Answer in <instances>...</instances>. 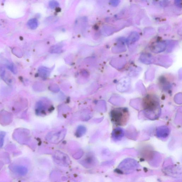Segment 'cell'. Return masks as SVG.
Masks as SVG:
<instances>
[{
    "label": "cell",
    "instance_id": "cell-8",
    "mask_svg": "<svg viewBox=\"0 0 182 182\" xmlns=\"http://www.w3.org/2000/svg\"><path fill=\"white\" fill-rule=\"evenodd\" d=\"M124 135V130L121 128L117 127L114 129L112 132V139L115 142L120 141L122 139Z\"/></svg>",
    "mask_w": 182,
    "mask_h": 182
},
{
    "label": "cell",
    "instance_id": "cell-12",
    "mask_svg": "<svg viewBox=\"0 0 182 182\" xmlns=\"http://www.w3.org/2000/svg\"><path fill=\"white\" fill-rule=\"evenodd\" d=\"M86 132H87V128L83 125H80L76 130L75 135L77 137H82L85 134Z\"/></svg>",
    "mask_w": 182,
    "mask_h": 182
},
{
    "label": "cell",
    "instance_id": "cell-13",
    "mask_svg": "<svg viewBox=\"0 0 182 182\" xmlns=\"http://www.w3.org/2000/svg\"><path fill=\"white\" fill-rule=\"evenodd\" d=\"M28 26L29 28L31 29H35L38 25V22L37 19L33 18L30 20L28 22Z\"/></svg>",
    "mask_w": 182,
    "mask_h": 182
},
{
    "label": "cell",
    "instance_id": "cell-5",
    "mask_svg": "<svg viewBox=\"0 0 182 182\" xmlns=\"http://www.w3.org/2000/svg\"><path fill=\"white\" fill-rule=\"evenodd\" d=\"M96 163V160L93 154L90 153L80 161V163L87 168H91L94 166Z\"/></svg>",
    "mask_w": 182,
    "mask_h": 182
},
{
    "label": "cell",
    "instance_id": "cell-2",
    "mask_svg": "<svg viewBox=\"0 0 182 182\" xmlns=\"http://www.w3.org/2000/svg\"><path fill=\"white\" fill-rule=\"evenodd\" d=\"M130 116L129 110L125 107L115 108L110 113L112 122L117 126H126L128 122Z\"/></svg>",
    "mask_w": 182,
    "mask_h": 182
},
{
    "label": "cell",
    "instance_id": "cell-14",
    "mask_svg": "<svg viewBox=\"0 0 182 182\" xmlns=\"http://www.w3.org/2000/svg\"><path fill=\"white\" fill-rule=\"evenodd\" d=\"M6 134V133L4 132H0V148H1L3 146L4 139Z\"/></svg>",
    "mask_w": 182,
    "mask_h": 182
},
{
    "label": "cell",
    "instance_id": "cell-16",
    "mask_svg": "<svg viewBox=\"0 0 182 182\" xmlns=\"http://www.w3.org/2000/svg\"><path fill=\"white\" fill-rule=\"evenodd\" d=\"M120 3V0H110V3L111 5L114 7H116L119 5Z\"/></svg>",
    "mask_w": 182,
    "mask_h": 182
},
{
    "label": "cell",
    "instance_id": "cell-6",
    "mask_svg": "<svg viewBox=\"0 0 182 182\" xmlns=\"http://www.w3.org/2000/svg\"><path fill=\"white\" fill-rule=\"evenodd\" d=\"M170 130L165 126L159 127L157 129L156 134L157 137L162 139H166L169 136Z\"/></svg>",
    "mask_w": 182,
    "mask_h": 182
},
{
    "label": "cell",
    "instance_id": "cell-4",
    "mask_svg": "<svg viewBox=\"0 0 182 182\" xmlns=\"http://www.w3.org/2000/svg\"><path fill=\"white\" fill-rule=\"evenodd\" d=\"M53 157L54 161L59 166L67 167L70 165L71 161L69 157L62 152L56 151Z\"/></svg>",
    "mask_w": 182,
    "mask_h": 182
},
{
    "label": "cell",
    "instance_id": "cell-15",
    "mask_svg": "<svg viewBox=\"0 0 182 182\" xmlns=\"http://www.w3.org/2000/svg\"><path fill=\"white\" fill-rule=\"evenodd\" d=\"M49 6L51 9H54L57 7L59 6V3L57 1L55 0H52L49 3Z\"/></svg>",
    "mask_w": 182,
    "mask_h": 182
},
{
    "label": "cell",
    "instance_id": "cell-1",
    "mask_svg": "<svg viewBox=\"0 0 182 182\" xmlns=\"http://www.w3.org/2000/svg\"><path fill=\"white\" fill-rule=\"evenodd\" d=\"M145 116L150 120H155L160 116L161 110L159 103L156 98L148 97L143 103Z\"/></svg>",
    "mask_w": 182,
    "mask_h": 182
},
{
    "label": "cell",
    "instance_id": "cell-9",
    "mask_svg": "<svg viewBox=\"0 0 182 182\" xmlns=\"http://www.w3.org/2000/svg\"><path fill=\"white\" fill-rule=\"evenodd\" d=\"M166 48V44L164 42H160L155 44L152 47V51L153 52L158 53L163 51Z\"/></svg>",
    "mask_w": 182,
    "mask_h": 182
},
{
    "label": "cell",
    "instance_id": "cell-3",
    "mask_svg": "<svg viewBox=\"0 0 182 182\" xmlns=\"http://www.w3.org/2000/svg\"><path fill=\"white\" fill-rule=\"evenodd\" d=\"M67 130L66 129L52 131L47 135L46 139L51 143L58 144L65 138Z\"/></svg>",
    "mask_w": 182,
    "mask_h": 182
},
{
    "label": "cell",
    "instance_id": "cell-17",
    "mask_svg": "<svg viewBox=\"0 0 182 182\" xmlns=\"http://www.w3.org/2000/svg\"><path fill=\"white\" fill-rule=\"evenodd\" d=\"M175 3L176 6L181 8L182 7V0H175Z\"/></svg>",
    "mask_w": 182,
    "mask_h": 182
},
{
    "label": "cell",
    "instance_id": "cell-10",
    "mask_svg": "<svg viewBox=\"0 0 182 182\" xmlns=\"http://www.w3.org/2000/svg\"><path fill=\"white\" fill-rule=\"evenodd\" d=\"M139 38V36L138 33L137 32H132L126 40L127 43L129 45H131L138 40Z\"/></svg>",
    "mask_w": 182,
    "mask_h": 182
},
{
    "label": "cell",
    "instance_id": "cell-11",
    "mask_svg": "<svg viewBox=\"0 0 182 182\" xmlns=\"http://www.w3.org/2000/svg\"><path fill=\"white\" fill-rule=\"evenodd\" d=\"M14 171L16 174L21 176L25 175L28 171V169L25 167L19 166H15Z\"/></svg>",
    "mask_w": 182,
    "mask_h": 182
},
{
    "label": "cell",
    "instance_id": "cell-7",
    "mask_svg": "<svg viewBox=\"0 0 182 182\" xmlns=\"http://www.w3.org/2000/svg\"><path fill=\"white\" fill-rule=\"evenodd\" d=\"M130 85V80L128 78L125 77L121 80L117 85L118 90L121 92H126L129 89Z\"/></svg>",
    "mask_w": 182,
    "mask_h": 182
}]
</instances>
